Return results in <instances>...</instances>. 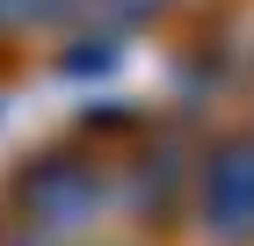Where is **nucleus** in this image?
Here are the masks:
<instances>
[{
	"mask_svg": "<svg viewBox=\"0 0 254 246\" xmlns=\"http://www.w3.org/2000/svg\"><path fill=\"white\" fill-rule=\"evenodd\" d=\"M0 29H15V0H0Z\"/></svg>",
	"mask_w": 254,
	"mask_h": 246,
	"instance_id": "0eeeda50",
	"label": "nucleus"
},
{
	"mask_svg": "<svg viewBox=\"0 0 254 246\" xmlns=\"http://www.w3.org/2000/svg\"><path fill=\"white\" fill-rule=\"evenodd\" d=\"M117 58H124V44H117V37H80L73 51H65V73H73V80H87V73H109Z\"/></svg>",
	"mask_w": 254,
	"mask_h": 246,
	"instance_id": "7ed1b4c3",
	"label": "nucleus"
},
{
	"mask_svg": "<svg viewBox=\"0 0 254 246\" xmlns=\"http://www.w3.org/2000/svg\"><path fill=\"white\" fill-rule=\"evenodd\" d=\"M73 7H80V0H15V29H29V22L51 29V22H65Z\"/></svg>",
	"mask_w": 254,
	"mask_h": 246,
	"instance_id": "20e7f679",
	"label": "nucleus"
},
{
	"mask_svg": "<svg viewBox=\"0 0 254 246\" xmlns=\"http://www.w3.org/2000/svg\"><path fill=\"white\" fill-rule=\"evenodd\" d=\"M15 203H22V225H37V232H80L102 217L109 181L80 152H29L15 167Z\"/></svg>",
	"mask_w": 254,
	"mask_h": 246,
	"instance_id": "f257e3e1",
	"label": "nucleus"
},
{
	"mask_svg": "<svg viewBox=\"0 0 254 246\" xmlns=\"http://www.w3.org/2000/svg\"><path fill=\"white\" fill-rule=\"evenodd\" d=\"M0 246H51V232H37V225H15V232H0Z\"/></svg>",
	"mask_w": 254,
	"mask_h": 246,
	"instance_id": "423d86ee",
	"label": "nucleus"
},
{
	"mask_svg": "<svg viewBox=\"0 0 254 246\" xmlns=\"http://www.w3.org/2000/svg\"><path fill=\"white\" fill-rule=\"evenodd\" d=\"M196 232L211 246H254V131L218 138L196 167Z\"/></svg>",
	"mask_w": 254,
	"mask_h": 246,
	"instance_id": "f03ea898",
	"label": "nucleus"
},
{
	"mask_svg": "<svg viewBox=\"0 0 254 246\" xmlns=\"http://www.w3.org/2000/svg\"><path fill=\"white\" fill-rule=\"evenodd\" d=\"M102 7H109L117 22H153L160 7H167V0H102Z\"/></svg>",
	"mask_w": 254,
	"mask_h": 246,
	"instance_id": "39448f33",
	"label": "nucleus"
}]
</instances>
